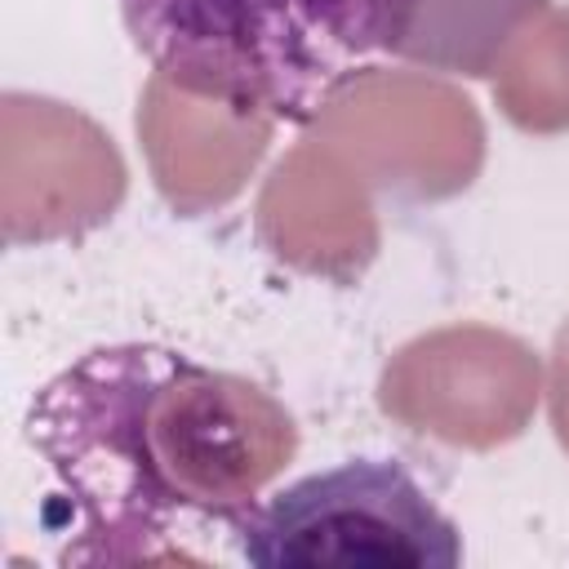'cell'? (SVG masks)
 Masks as SVG:
<instances>
[{
    "instance_id": "obj_1",
    "label": "cell",
    "mask_w": 569,
    "mask_h": 569,
    "mask_svg": "<svg viewBox=\"0 0 569 569\" xmlns=\"http://www.w3.org/2000/svg\"><path fill=\"white\" fill-rule=\"evenodd\" d=\"M62 565L240 560V525L293 458L298 427L258 382L160 342L58 369L27 409Z\"/></svg>"
},
{
    "instance_id": "obj_2",
    "label": "cell",
    "mask_w": 569,
    "mask_h": 569,
    "mask_svg": "<svg viewBox=\"0 0 569 569\" xmlns=\"http://www.w3.org/2000/svg\"><path fill=\"white\" fill-rule=\"evenodd\" d=\"M422 0H120L129 44L182 93L311 124L338 89L409 58Z\"/></svg>"
},
{
    "instance_id": "obj_3",
    "label": "cell",
    "mask_w": 569,
    "mask_h": 569,
    "mask_svg": "<svg viewBox=\"0 0 569 569\" xmlns=\"http://www.w3.org/2000/svg\"><path fill=\"white\" fill-rule=\"evenodd\" d=\"M240 560L284 565H462V533L396 458H347L271 493L240 525Z\"/></svg>"
}]
</instances>
